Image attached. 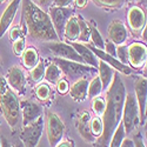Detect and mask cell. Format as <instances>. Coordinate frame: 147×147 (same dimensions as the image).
<instances>
[{
  "label": "cell",
  "mask_w": 147,
  "mask_h": 147,
  "mask_svg": "<svg viewBox=\"0 0 147 147\" xmlns=\"http://www.w3.org/2000/svg\"><path fill=\"white\" fill-rule=\"evenodd\" d=\"M106 107L102 113V133L94 142V147H108V142L119 122L126 96V86L119 73L114 72L113 79L106 90Z\"/></svg>",
  "instance_id": "1"
},
{
  "label": "cell",
  "mask_w": 147,
  "mask_h": 147,
  "mask_svg": "<svg viewBox=\"0 0 147 147\" xmlns=\"http://www.w3.org/2000/svg\"><path fill=\"white\" fill-rule=\"evenodd\" d=\"M21 21L25 24L26 30L32 35V38L40 41H58L59 36L54 31L50 16L41 7L35 5L32 0H21Z\"/></svg>",
  "instance_id": "2"
},
{
  "label": "cell",
  "mask_w": 147,
  "mask_h": 147,
  "mask_svg": "<svg viewBox=\"0 0 147 147\" xmlns=\"http://www.w3.org/2000/svg\"><path fill=\"white\" fill-rule=\"evenodd\" d=\"M0 111L8 126L16 128L20 119V101L4 77H0Z\"/></svg>",
  "instance_id": "3"
},
{
  "label": "cell",
  "mask_w": 147,
  "mask_h": 147,
  "mask_svg": "<svg viewBox=\"0 0 147 147\" xmlns=\"http://www.w3.org/2000/svg\"><path fill=\"white\" fill-rule=\"evenodd\" d=\"M53 63L60 68L61 73L66 74L71 79H80V78H85L86 76L96 74L98 73V68H94L86 64L67 60V59H61L55 57Z\"/></svg>",
  "instance_id": "4"
},
{
  "label": "cell",
  "mask_w": 147,
  "mask_h": 147,
  "mask_svg": "<svg viewBox=\"0 0 147 147\" xmlns=\"http://www.w3.org/2000/svg\"><path fill=\"white\" fill-rule=\"evenodd\" d=\"M121 121L126 134L132 133L139 125V109H138L137 100L133 94L126 93L122 113H121Z\"/></svg>",
  "instance_id": "5"
},
{
  "label": "cell",
  "mask_w": 147,
  "mask_h": 147,
  "mask_svg": "<svg viewBox=\"0 0 147 147\" xmlns=\"http://www.w3.org/2000/svg\"><path fill=\"white\" fill-rule=\"evenodd\" d=\"M42 129H44L42 117L31 122V124L24 126L20 132V140L22 141L24 147H36L42 136Z\"/></svg>",
  "instance_id": "6"
},
{
  "label": "cell",
  "mask_w": 147,
  "mask_h": 147,
  "mask_svg": "<svg viewBox=\"0 0 147 147\" xmlns=\"http://www.w3.org/2000/svg\"><path fill=\"white\" fill-rule=\"evenodd\" d=\"M46 131L47 139L51 147H55L61 140H63L65 133V125L55 113H47L46 115Z\"/></svg>",
  "instance_id": "7"
},
{
  "label": "cell",
  "mask_w": 147,
  "mask_h": 147,
  "mask_svg": "<svg viewBox=\"0 0 147 147\" xmlns=\"http://www.w3.org/2000/svg\"><path fill=\"white\" fill-rule=\"evenodd\" d=\"M74 14V11L71 7H57V6H52L50 8V18L51 21L53 24L54 31L57 32L58 36L60 38L64 33V28L67 20L69 19V17H72Z\"/></svg>",
  "instance_id": "8"
},
{
  "label": "cell",
  "mask_w": 147,
  "mask_h": 147,
  "mask_svg": "<svg viewBox=\"0 0 147 147\" xmlns=\"http://www.w3.org/2000/svg\"><path fill=\"white\" fill-rule=\"evenodd\" d=\"M47 48L52 54H54L57 58L67 59L72 61H77V63L84 64V60L78 54V52L73 48L69 44L61 42V41H50L47 45Z\"/></svg>",
  "instance_id": "9"
},
{
  "label": "cell",
  "mask_w": 147,
  "mask_h": 147,
  "mask_svg": "<svg viewBox=\"0 0 147 147\" xmlns=\"http://www.w3.org/2000/svg\"><path fill=\"white\" fill-rule=\"evenodd\" d=\"M127 64L133 68H141L146 65L147 60V47L142 42H132L127 46Z\"/></svg>",
  "instance_id": "10"
},
{
  "label": "cell",
  "mask_w": 147,
  "mask_h": 147,
  "mask_svg": "<svg viewBox=\"0 0 147 147\" xmlns=\"http://www.w3.org/2000/svg\"><path fill=\"white\" fill-rule=\"evenodd\" d=\"M136 100L139 109V124L145 125L146 122V104H147V80L146 77H140L134 85Z\"/></svg>",
  "instance_id": "11"
},
{
  "label": "cell",
  "mask_w": 147,
  "mask_h": 147,
  "mask_svg": "<svg viewBox=\"0 0 147 147\" xmlns=\"http://www.w3.org/2000/svg\"><path fill=\"white\" fill-rule=\"evenodd\" d=\"M5 79L16 94H24L26 92V74L19 66L9 67Z\"/></svg>",
  "instance_id": "12"
},
{
  "label": "cell",
  "mask_w": 147,
  "mask_h": 147,
  "mask_svg": "<svg viewBox=\"0 0 147 147\" xmlns=\"http://www.w3.org/2000/svg\"><path fill=\"white\" fill-rule=\"evenodd\" d=\"M127 22L134 35H140L141 31L146 27V14L141 7L133 6L127 12Z\"/></svg>",
  "instance_id": "13"
},
{
  "label": "cell",
  "mask_w": 147,
  "mask_h": 147,
  "mask_svg": "<svg viewBox=\"0 0 147 147\" xmlns=\"http://www.w3.org/2000/svg\"><path fill=\"white\" fill-rule=\"evenodd\" d=\"M87 47H88L90 50L95 54V57H96L98 59H99V60L105 61L106 64H108L111 67H113L114 69H117V71L121 72L122 74H125V76H129L131 73H132V68H131L129 66H127V65H125V64H121L117 58H114V57H112V55L107 54L104 50H99V48L94 47L92 44H88V45H87Z\"/></svg>",
  "instance_id": "14"
},
{
  "label": "cell",
  "mask_w": 147,
  "mask_h": 147,
  "mask_svg": "<svg viewBox=\"0 0 147 147\" xmlns=\"http://www.w3.org/2000/svg\"><path fill=\"white\" fill-rule=\"evenodd\" d=\"M20 108L22 109V126L28 125L42 117V107L35 101L24 100L20 102Z\"/></svg>",
  "instance_id": "15"
},
{
  "label": "cell",
  "mask_w": 147,
  "mask_h": 147,
  "mask_svg": "<svg viewBox=\"0 0 147 147\" xmlns=\"http://www.w3.org/2000/svg\"><path fill=\"white\" fill-rule=\"evenodd\" d=\"M128 39V31L126 25L122 21L115 19L109 24L108 27V40H111L113 44L124 45Z\"/></svg>",
  "instance_id": "16"
},
{
  "label": "cell",
  "mask_w": 147,
  "mask_h": 147,
  "mask_svg": "<svg viewBox=\"0 0 147 147\" xmlns=\"http://www.w3.org/2000/svg\"><path fill=\"white\" fill-rule=\"evenodd\" d=\"M21 4V0H12V1L7 5L6 9L4 11V13L0 17V39L4 36V34L8 31V28L11 27L12 22H13L18 8Z\"/></svg>",
  "instance_id": "17"
},
{
  "label": "cell",
  "mask_w": 147,
  "mask_h": 147,
  "mask_svg": "<svg viewBox=\"0 0 147 147\" xmlns=\"http://www.w3.org/2000/svg\"><path fill=\"white\" fill-rule=\"evenodd\" d=\"M90 120H91V113L88 111L80 112L78 114V119H77V131L80 134V137L86 142L94 144L96 138L91 133Z\"/></svg>",
  "instance_id": "18"
},
{
  "label": "cell",
  "mask_w": 147,
  "mask_h": 147,
  "mask_svg": "<svg viewBox=\"0 0 147 147\" xmlns=\"http://www.w3.org/2000/svg\"><path fill=\"white\" fill-rule=\"evenodd\" d=\"M87 88H88V81L86 78H80L76 80V82L72 85L68 90L71 98L74 101H84L87 98Z\"/></svg>",
  "instance_id": "19"
},
{
  "label": "cell",
  "mask_w": 147,
  "mask_h": 147,
  "mask_svg": "<svg viewBox=\"0 0 147 147\" xmlns=\"http://www.w3.org/2000/svg\"><path fill=\"white\" fill-rule=\"evenodd\" d=\"M71 46L74 48V50L78 52V54L81 57V59L84 60V64H86L88 66H92L94 68H98V64H99V59L95 57V54L90 50V48L80 42H72Z\"/></svg>",
  "instance_id": "20"
},
{
  "label": "cell",
  "mask_w": 147,
  "mask_h": 147,
  "mask_svg": "<svg viewBox=\"0 0 147 147\" xmlns=\"http://www.w3.org/2000/svg\"><path fill=\"white\" fill-rule=\"evenodd\" d=\"M79 34H80V28H79L78 18L73 14L72 17H69V19L66 22L63 36L65 38L66 41L74 42V41L79 40Z\"/></svg>",
  "instance_id": "21"
},
{
  "label": "cell",
  "mask_w": 147,
  "mask_h": 147,
  "mask_svg": "<svg viewBox=\"0 0 147 147\" xmlns=\"http://www.w3.org/2000/svg\"><path fill=\"white\" fill-rule=\"evenodd\" d=\"M115 69L113 67H111L108 64H106L105 61L99 60V64H98V73H99V79L101 81L102 85V90H107L109 84H111L113 76H114Z\"/></svg>",
  "instance_id": "22"
},
{
  "label": "cell",
  "mask_w": 147,
  "mask_h": 147,
  "mask_svg": "<svg viewBox=\"0 0 147 147\" xmlns=\"http://www.w3.org/2000/svg\"><path fill=\"white\" fill-rule=\"evenodd\" d=\"M21 58H22V65L26 69H32L34 66H36V64L40 60L39 53L34 46L26 47L25 51L21 54Z\"/></svg>",
  "instance_id": "23"
},
{
  "label": "cell",
  "mask_w": 147,
  "mask_h": 147,
  "mask_svg": "<svg viewBox=\"0 0 147 147\" xmlns=\"http://www.w3.org/2000/svg\"><path fill=\"white\" fill-rule=\"evenodd\" d=\"M61 77V71L60 68L53 63H50L46 67H45V76L44 79L47 82H51V84H55Z\"/></svg>",
  "instance_id": "24"
},
{
  "label": "cell",
  "mask_w": 147,
  "mask_h": 147,
  "mask_svg": "<svg viewBox=\"0 0 147 147\" xmlns=\"http://www.w3.org/2000/svg\"><path fill=\"white\" fill-rule=\"evenodd\" d=\"M126 138V133H125V128L122 125V121L119 122V125L117 126V128L114 129L111 139L108 142V147H120L122 140Z\"/></svg>",
  "instance_id": "25"
},
{
  "label": "cell",
  "mask_w": 147,
  "mask_h": 147,
  "mask_svg": "<svg viewBox=\"0 0 147 147\" xmlns=\"http://www.w3.org/2000/svg\"><path fill=\"white\" fill-rule=\"evenodd\" d=\"M45 61L42 59L39 60V63L36 64V66H34L32 69H30V78L33 82H41V80L44 79L45 76Z\"/></svg>",
  "instance_id": "26"
},
{
  "label": "cell",
  "mask_w": 147,
  "mask_h": 147,
  "mask_svg": "<svg viewBox=\"0 0 147 147\" xmlns=\"http://www.w3.org/2000/svg\"><path fill=\"white\" fill-rule=\"evenodd\" d=\"M102 92V85L99 79V77L95 76L90 82H88V88H87V96L90 99H93L95 96H99Z\"/></svg>",
  "instance_id": "27"
},
{
  "label": "cell",
  "mask_w": 147,
  "mask_h": 147,
  "mask_svg": "<svg viewBox=\"0 0 147 147\" xmlns=\"http://www.w3.org/2000/svg\"><path fill=\"white\" fill-rule=\"evenodd\" d=\"M78 22H79V28H80V34H79V40L84 42H88L90 36H91V24L87 22L81 16L77 17Z\"/></svg>",
  "instance_id": "28"
},
{
  "label": "cell",
  "mask_w": 147,
  "mask_h": 147,
  "mask_svg": "<svg viewBox=\"0 0 147 147\" xmlns=\"http://www.w3.org/2000/svg\"><path fill=\"white\" fill-rule=\"evenodd\" d=\"M94 5L105 9H119L126 3V0H92Z\"/></svg>",
  "instance_id": "29"
},
{
  "label": "cell",
  "mask_w": 147,
  "mask_h": 147,
  "mask_svg": "<svg viewBox=\"0 0 147 147\" xmlns=\"http://www.w3.org/2000/svg\"><path fill=\"white\" fill-rule=\"evenodd\" d=\"M52 95V88L50 87V85L47 84H39L38 86L35 87V96L38 98V100L41 102L47 101Z\"/></svg>",
  "instance_id": "30"
},
{
  "label": "cell",
  "mask_w": 147,
  "mask_h": 147,
  "mask_svg": "<svg viewBox=\"0 0 147 147\" xmlns=\"http://www.w3.org/2000/svg\"><path fill=\"white\" fill-rule=\"evenodd\" d=\"M90 40L92 41V45L99 50H104L105 47V41L102 39V36L100 34V32L98 31V28L95 27L94 22H92L91 25V36H90Z\"/></svg>",
  "instance_id": "31"
},
{
  "label": "cell",
  "mask_w": 147,
  "mask_h": 147,
  "mask_svg": "<svg viewBox=\"0 0 147 147\" xmlns=\"http://www.w3.org/2000/svg\"><path fill=\"white\" fill-rule=\"evenodd\" d=\"M90 128H91V133L93 134V136L98 139L100 136H101V133H102V120L100 117H94V118H91L90 120Z\"/></svg>",
  "instance_id": "32"
},
{
  "label": "cell",
  "mask_w": 147,
  "mask_h": 147,
  "mask_svg": "<svg viewBox=\"0 0 147 147\" xmlns=\"http://www.w3.org/2000/svg\"><path fill=\"white\" fill-rule=\"evenodd\" d=\"M105 107H106V101L100 95L92 99V111L95 115H98V117L102 115V113L105 111Z\"/></svg>",
  "instance_id": "33"
},
{
  "label": "cell",
  "mask_w": 147,
  "mask_h": 147,
  "mask_svg": "<svg viewBox=\"0 0 147 147\" xmlns=\"http://www.w3.org/2000/svg\"><path fill=\"white\" fill-rule=\"evenodd\" d=\"M21 26H13V27H9V40L13 42L14 40L21 38V36H25V33H26V26H25V24H24L21 21Z\"/></svg>",
  "instance_id": "34"
},
{
  "label": "cell",
  "mask_w": 147,
  "mask_h": 147,
  "mask_svg": "<svg viewBox=\"0 0 147 147\" xmlns=\"http://www.w3.org/2000/svg\"><path fill=\"white\" fill-rule=\"evenodd\" d=\"M26 48V40H25V36H21V38L14 40L12 42V50H13V53L17 57H21L22 52L25 51Z\"/></svg>",
  "instance_id": "35"
},
{
  "label": "cell",
  "mask_w": 147,
  "mask_h": 147,
  "mask_svg": "<svg viewBox=\"0 0 147 147\" xmlns=\"http://www.w3.org/2000/svg\"><path fill=\"white\" fill-rule=\"evenodd\" d=\"M127 57H128V52H127V46L126 45H118L117 46V55L115 58L120 61L121 64H127Z\"/></svg>",
  "instance_id": "36"
},
{
  "label": "cell",
  "mask_w": 147,
  "mask_h": 147,
  "mask_svg": "<svg viewBox=\"0 0 147 147\" xmlns=\"http://www.w3.org/2000/svg\"><path fill=\"white\" fill-rule=\"evenodd\" d=\"M55 85H57V90H58V92H59L61 95H65V94L68 93L69 84H68V81H67L66 79H59V80L55 82Z\"/></svg>",
  "instance_id": "37"
},
{
  "label": "cell",
  "mask_w": 147,
  "mask_h": 147,
  "mask_svg": "<svg viewBox=\"0 0 147 147\" xmlns=\"http://www.w3.org/2000/svg\"><path fill=\"white\" fill-rule=\"evenodd\" d=\"M104 51H105L107 54H109V55H112V57L115 58V55H117V45L113 44L111 40H106V41H105Z\"/></svg>",
  "instance_id": "38"
},
{
  "label": "cell",
  "mask_w": 147,
  "mask_h": 147,
  "mask_svg": "<svg viewBox=\"0 0 147 147\" xmlns=\"http://www.w3.org/2000/svg\"><path fill=\"white\" fill-rule=\"evenodd\" d=\"M53 6L57 7H69L71 4L73 3V0H53Z\"/></svg>",
  "instance_id": "39"
},
{
  "label": "cell",
  "mask_w": 147,
  "mask_h": 147,
  "mask_svg": "<svg viewBox=\"0 0 147 147\" xmlns=\"http://www.w3.org/2000/svg\"><path fill=\"white\" fill-rule=\"evenodd\" d=\"M132 140H133L134 147H146L145 144H144V140H142V137H141L140 133H137Z\"/></svg>",
  "instance_id": "40"
},
{
  "label": "cell",
  "mask_w": 147,
  "mask_h": 147,
  "mask_svg": "<svg viewBox=\"0 0 147 147\" xmlns=\"http://www.w3.org/2000/svg\"><path fill=\"white\" fill-rule=\"evenodd\" d=\"M32 1L35 5H38L39 7H47V6L51 5V3L53 1V0H32Z\"/></svg>",
  "instance_id": "41"
},
{
  "label": "cell",
  "mask_w": 147,
  "mask_h": 147,
  "mask_svg": "<svg viewBox=\"0 0 147 147\" xmlns=\"http://www.w3.org/2000/svg\"><path fill=\"white\" fill-rule=\"evenodd\" d=\"M73 3L76 4L78 8H85L88 4V0H73Z\"/></svg>",
  "instance_id": "42"
},
{
  "label": "cell",
  "mask_w": 147,
  "mask_h": 147,
  "mask_svg": "<svg viewBox=\"0 0 147 147\" xmlns=\"http://www.w3.org/2000/svg\"><path fill=\"white\" fill-rule=\"evenodd\" d=\"M120 147H134V144H133V140L129 139V138H125L122 140Z\"/></svg>",
  "instance_id": "43"
},
{
  "label": "cell",
  "mask_w": 147,
  "mask_h": 147,
  "mask_svg": "<svg viewBox=\"0 0 147 147\" xmlns=\"http://www.w3.org/2000/svg\"><path fill=\"white\" fill-rule=\"evenodd\" d=\"M55 147H74V144H73L72 140H66L63 142H59Z\"/></svg>",
  "instance_id": "44"
},
{
  "label": "cell",
  "mask_w": 147,
  "mask_h": 147,
  "mask_svg": "<svg viewBox=\"0 0 147 147\" xmlns=\"http://www.w3.org/2000/svg\"><path fill=\"white\" fill-rule=\"evenodd\" d=\"M0 146H1V147H13L11 145V142L6 138H4V137L0 138Z\"/></svg>",
  "instance_id": "45"
},
{
  "label": "cell",
  "mask_w": 147,
  "mask_h": 147,
  "mask_svg": "<svg viewBox=\"0 0 147 147\" xmlns=\"http://www.w3.org/2000/svg\"><path fill=\"white\" fill-rule=\"evenodd\" d=\"M7 0H0V4H4V3H6Z\"/></svg>",
  "instance_id": "46"
},
{
  "label": "cell",
  "mask_w": 147,
  "mask_h": 147,
  "mask_svg": "<svg viewBox=\"0 0 147 147\" xmlns=\"http://www.w3.org/2000/svg\"><path fill=\"white\" fill-rule=\"evenodd\" d=\"M0 69H1V63H0Z\"/></svg>",
  "instance_id": "47"
},
{
  "label": "cell",
  "mask_w": 147,
  "mask_h": 147,
  "mask_svg": "<svg viewBox=\"0 0 147 147\" xmlns=\"http://www.w3.org/2000/svg\"><path fill=\"white\" fill-rule=\"evenodd\" d=\"M0 138H1V136H0ZM0 147H1V146H0Z\"/></svg>",
  "instance_id": "48"
}]
</instances>
